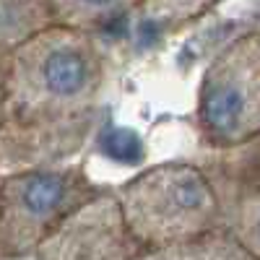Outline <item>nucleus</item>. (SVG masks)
Returning a JSON list of instances; mask_svg holds the SVG:
<instances>
[{"instance_id":"nucleus-3","label":"nucleus","mask_w":260,"mask_h":260,"mask_svg":"<svg viewBox=\"0 0 260 260\" xmlns=\"http://www.w3.org/2000/svg\"><path fill=\"white\" fill-rule=\"evenodd\" d=\"M104 192L81 164H55L0 180V255H34L73 211Z\"/></svg>"},{"instance_id":"nucleus-13","label":"nucleus","mask_w":260,"mask_h":260,"mask_svg":"<svg viewBox=\"0 0 260 260\" xmlns=\"http://www.w3.org/2000/svg\"><path fill=\"white\" fill-rule=\"evenodd\" d=\"M0 180H3V177H0ZM0 260H8V257H6V255H0Z\"/></svg>"},{"instance_id":"nucleus-12","label":"nucleus","mask_w":260,"mask_h":260,"mask_svg":"<svg viewBox=\"0 0 260 260\" xmlns=\"http://www.w3.org/2000/svg\"><path fill=\"white\" fill-rule=\"evenodd\" d=\"M0 112H3V57H0Z\"/></svg>"},{"instance_id":"nucleus-6","label":"nucleus","mask_w":260,"mask_h":260,"mask_svg":"<svg viewBox=\"0 0 260 260\" xmlns=\"http://www.w3.org/2000/svg\"><path fill=\"white\" fill-rule=\"evenodd\" d=\"M221 201L260 190V133L232 151H216L206 167Z\"/></svg>"},{"instance_id":"nucleus-11","label":"nucleus","mask_w":260,"mask_h":260,"mask_svg":"<svg viewBox=\"0 0 260 260\" xmlns=\"http://www.w3.org/2000/svg\"><path fill=\"white\" fill-rule=\"evenodd\" d=\"M224 226L255 260H260V190L224 198Z\"/></svg>"},{"instance_id":"nucleus-5","label":"nucleus","mask_w":260,"mask_h":260,"mask_svg":"<svg viewBox=\"0 0 260 260\" xmlns=\"http://www.w3.org/2000/svg\"><path fill=\"white\" fill-rule=\"evenodd\" d=\"M143 245L133 237L117 195L104 190L73 211L34 252L37 260H136Z\"/></svg>"},{"instance_id":"nucleus-7","label":"nucleus","mask_w":260,"mask_h":260,"mask_svg":"<svg viewBox=\"0 0 260 260\" xmlns=\"http://www.w3.org/2000/svg\"><path fill=\"white\" fill-rule=\"evenodd\" d=\"M57 24L52 0H0V57Z\"/></svg>"},{"instance_id":"nucleus-4","label":"nucleus","mask_w":260,"mask_h":260,"mask_svg":"<svg viewBox=\"0 0 260 260\" xmlns=\"http://www.w3.org/2000/svg\"><path fill=\"white\" fill-rule=\"evenodd\" d=\"M195 125L211 151H232L260 133V31L240 34L208 62Z\"/></svg>"},{"instance_id":"nucleus-14","label":"nucleus","mask_w":260,"mask_h":260,"mask_svg":"<svg viewBox=\"0 0 260 260\" xmlns=\"http://www.w3.org/2000/svg\"><path fill=\"white\" fill-rule=\"evenodd\" d=\"M257 31H260V29H257Z\"/></svg>"},{"instance_id":"nucleus-10","label":"nucleus","mask_w":260,"mask_h":260,"mask_svg":"<svg viewBox=\"0 0 260 260\" xmlns=\"http://www.w3.org/2000/svg\"><path fill=\"white\" fill-rule=\"evenodd\" d=\"M216 3L221 0H141L136 11L146 29L172 31L203 18Z\"/></svg>"},{"instance_id":"nucleus-8","label":"nucleus","mask_w":260,"mask_h":260,"mask_svg":"<svg viewBox=\"0 0 260 260\" xmlns=\"http://www.w3.org/2000/svg\"><path fill=\"white\" fill-rule=\"evenodd\" d=\"M136 260H255V257L224 226V229H216L206 237H198L192 242L146 250Z\"/></svg>"},{"instance_id":"nucleus-9","label":"nucleus","mask_w":260,"mask_h":260,"mask_svg":"<svg viewBox=\"0 0 260 260\" xmlns=\"http://www.w3.org/2000/svg\"><path fill=\"white\" fill-rule=\"evenodd\" d=\"M141 0H52L60 26L94 31L138 8Z\"/></svg>"},{"instance_id":"nucleus-1","label":"nucleus","mask_w":260,"mask_h":260,"mask_svg":"<svg viewBox=\"0 0 260 260\" xmlns=\"http://www.w3.org/2000/svg\"><path fill=\"white\" fill-rule=\"evenodd\" d=\"M107 57L94 31L55 24L3 57L0 177L68 164L99 125Z\"/></svg>"},{"instance_id":"nucleus-2","label":"nucleus","mask_w":260,"mask_h":260,"mask_svg":"<svg viewBox=\"0 0 260 260\" xmlns=\"http://www.w3.org/2000/svg\"><path fill=\"white\" fill-rule=\"evenodd\" d=\"M125 221L143 250L192 242L224 229V201L203 167L169 161L115 190Z\"/></svg>"}]
</instances>
